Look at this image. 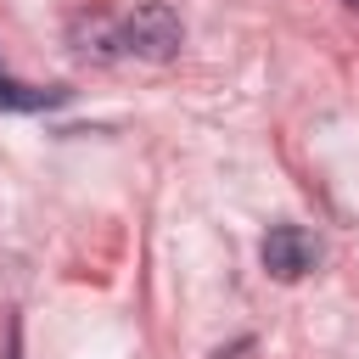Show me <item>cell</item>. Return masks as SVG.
Wrapping results in <instances>:
<instances>
[{
    "label": "cell",
    "instance_id": "obj_1",
    "mask_svg": "<svg viewBox=\"0 0 359 359\" xmlns=\"http://www.w3.org/2000/svg\"><path fill=\"white\" fill-rule=\"evenodd\" d=\"M180 39H185V28H180V17H174V6H163V0H140V6L118 22V45H123L129 56H146V62H168V56L180 50Z\"/></svg>",
    "mask_w": 359,
    "mask_h": 359
},
{
    "label": "cell",
    "instance_id": "obj_2",
    "mask_svg": "<svg viewBox=\"0 0 359 359\" xmlns=\"http://www.w3.org/2000/svg\"><path fill=\"white\" fill-rule=\"evenodd\" d=\"M314 264H320V247H314V236L303 224H275L264 236V269L275 280H303Z\"/></svg>",
    "mask_w": 359,
    "mask_h": 359
},
{
    "label": "cell",
    "instance_id": "obj_3",
    "mask_svg": "<svg viewBox=\"0 0 359 359\" xmlns=\"http://www.w3.org/2000/svg\"><path fill=\"white\" fill-rule=\"evenodd\" d=\"M67 90H39V84H17L0 67V112H39V107H62Z\"/></svg>",
    "mask_w": 359,
    "mask_h": 359
},
{
    "label": "cell",
    "instance_id": "obj_4",
    "mask_svg": "<svg viewBox=\"0 0 359 359\" xmlns=\"http://www.w3.org/2000/svg\"><path fill=\"white\" fill-rule=\"evenodd\" d=\"M342 6H353V11H359V0H342Z\"/></svg>",
    "mask_w": 359,
    "mask_h": 359
}]
</instances>
